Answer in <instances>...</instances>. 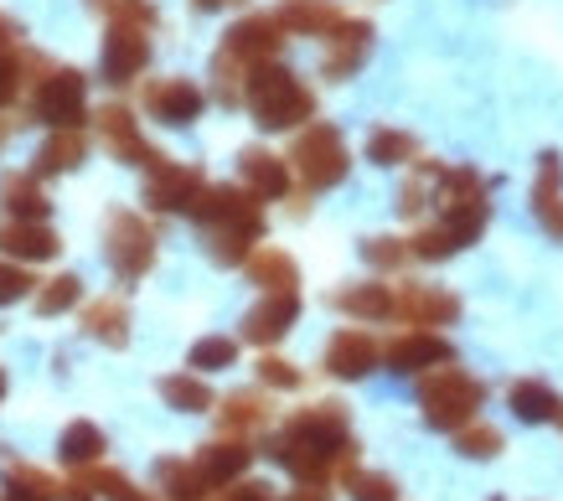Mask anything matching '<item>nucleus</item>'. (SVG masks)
<instances>
[{
    "mask_svg": "<svg viewBox=\"0 0 563 501\" xmlns=\"http://www.w3.org/2000/svg\"><path fill=\"white\" fill-rule=\"evenodd\" d=\"M419 403H424V424L429 430H461L471 419H481L486 409V382L471 378L465 367H429V378L419 382Z\"/></svg>",
    "mask_w": 563,
    "mask_h": 501,
    "instance_id": "7ed1b4c3",
    "label": "nucleus"
},
{
    "mask_svg": "<svg viewBox=\"0 0 563 501\" xmlns=\"http://www.w3.org/2000/svg\"><path fill=\"white\" fill-rule=\"evenodd\" d=\"M325 36H331V47H325L321 73L331 84H346V78L367 63V53H373V21H346L342 16Z\"/></svg>",
    "mask_w": 563,
    "mask_h": 501,
    "instance_id": "9d476101",
    "label": "nucleus"
},
{
    "mask_svg": "<svg viewBox=\"0 0 563 501\" xmlns=\"http://www.w3.org/2000/svg\"><path fill=\"white\" fill-rule=\"evenodd\" d=\"M207 233V254H212V264H243L249 254H254V243L264 238V233H254V227H202Z\"/></svg>",
    "mask_w": 563,
    "mask_h": 501,
    "instance_id": "2f4dec72",
    "label": "nucleus"
},
{
    "mask_svg": "<svg viewBox=\"0 0 563 501\" xmlns=\"http://www.w3.org/2000/svg\"><path fill=\"white\" fill-rule=\"evenodd\" d=\"M222 424L233 434H243V430H264L269 424V398L264 393H254V388H243V393H228L222 398Z\"/></svg>",
    "mask_w": 563,
    "mask_h": 501,
    "instance_id": "7c9ffc66",
    "label": "nucleus"
},
{
    "mask_svg": "<svg viewBox=\"0 0 563 501\" xmlns=\"http://www.w3.org/2000/svg\"><path fill=\"white\" fill-rule=\"evenodd\" d=\"M559 197H563V156H553V151H548V156L538 160V181H532V212L543 218Z\"/></svg>",
    "mask_w": 563,
    "mask_h": 501,
    "instance_id": "58836bf2",
    "label": "nucleus"
},
{
    "mask_svg": "<svg viewBox=\"0 0 563 501\" xmlns=\"http://www.w3.org/2000/svg\"><path fill=\"white\" fill-rule=\"evenodd\" d=\"M57 501H99L93 497V486L78 476V481H68V486H57Z\"/></svg>",
    "mask_w": 563,
    "mask_h": 501,
    "instance_id": "603ef678",
    "label": "nucleus"
},
{
    "mask_svg": "<svg viewBox=\"0 0 563 501\" xmlns=\"http://www.w3.org/2000/svg\"><path fill=\"white\" fill-rule=\"evenodd\" d=\"M84 331L103 346H130V305L120 294H103L84 311Z\"/></svg>",
    "mask_w": 563,
    "mask_h": 501,
    "instance_id": "b1692460",
    "label": "nucleus"
},
{
    "mask_svg": "<svg viewBox=\"0 0 563 501\" xmlns=\"http://www.w3.org/2000/svg\"><path fill=\"white\" fill-rule=\"evenodd\" d=\"M274 21L290 36H325L342 21V5H336V0H285V5L274 11Z\"/></svg>",
    "mask_w": 563,
    "mask_h": 501,
    "instance_id": "5701e85b",
    "label": "nucleus"
},
{
    "mask_svg": "<svg viewBox=\"0 0 563 501\" xmlns=\"http://www.w3.org/2000/svg\"><path fill=\"white\" fill-rule=\"evenodd\" d=\"M367 160H373V166H409V160H419V140H413L409 130L383 124V130L367 135Z\"/></svg>",
    "mask_w": 563,
    "mask_h": 501,
    "instance_id": "c756f323",
    "label": "nucleus"
},
{
    "mask_svg": "<svg viewBox=\"0 0 563 501\" xmlns=\"http://www.w3.org/2000/svg\"><path fill=\"white\" fill-rule=\"evenodd\" d=\"M233 363H239V342L233 336H202L187 357L191 372H222V367H233Z\"/></svg>",
    "mask_w": 563,
    "mask_h": 501,
    "instance_id": "e433bc0d",
    "label": "nucleus"
},
{
    "mask_svg": "<svg viewBox=\"0 0 563 501\" xmlns=\"http://www.w3.org/2000/svg\"><path fill=\"white\" fill-rule=\"evenodd\" d=\"M507 398H512V414L522 419V424H559V414H563V398L538 378L512 382V393Z\"/></svg>",
    "mask_w": 563,
    "mask_h": 501,
    "instance_id": "a878e982",
    "label": "nucleus"
},
{
    "mask_svg": "<svg viewBox=\"0 0 563 501\" xmlns=\"http://www.w3.org/2000/svg\"><path fill=\"white\" fill-rule=\"evenodd\" d=\"M440 223L450 227V238L461 243H476L492 223V187L481 181L471 166H450L440 171Z\"/></svg>",
    "mask_w": 563,
    "mask_h": 501,
    "instance_id": "20e7f679",
    "label": "nucleus"
},
{
    "mask_svg": "<svg viewBox=\"0 0 563 501\" xmlns=\"http://www.w3.org/2000/svg\"><path fill=\"white\" fill-rule=\"evenodd\" d=\"M21 21H11L5 11H0V53H21Z\"/></svg>",
    "mask_w": 563,
    "mask_h": 501,
    "instance_id": "8fccbe9b",
    "label": "nucleus"
},
{
    "mask_svg": "<svg viewBox=\"0 0 563 501\" xmlns=\"http://www.w3.org/2000/svg\"><path fill=\"white\" fill-rule=\"evenodd\" d=\"M346 491H352V501H398L393 476H377V470H352V476H346Z\"/></svg>",
    "mask_w": 563,
    "mask_h": 501,
    "instance_id": "37998d69",
    "label": "nucleus"
},
{
    "mask_svg": "<svg viewBox=\"0 0 563 501\" xmlns=\"http://www.w3.org/2000/svg\"><path fill=\"white\" fill-rule=\"evenodd\" d=\"M47 191L36 171H5L0 176V212L21 218V223H47Z\"/></svg>",
    "mask_w": 563,
    "mask_h": 501,
    "instance_id": "412c9836",
    "label": "nucleus"
},
{
    "mask_svg": "<svg viewBox=\"0 0 563 501\" xmlns=\"http://www.w3.org/2000/svg\"><path fill=\"white\" fill-rule=\"evenodd\" d=\"M32 114L52 130H78L88 120V84L84 73L73 68H47L36 78V93H32Z\"/></svg>",
    "mask_w": 563,
    "mask_h": 501,
    "instance_id": "0eeeda50",
    "label": "nucleus"
},
{
    "mask_svg": "<svg viewBox=\"0 0 563 501\" xmlns=\"http://www.w3.org/2000/svg\"><path fill=\"white\" fill-rule=\"evenodd\" d=\"M145 109L161 124H191L202 120L207 93L191 78H155V84H145Z\"/></svg>",
    "mask_w": 563,
    "mask_h": 501,
    "instance_id": "9b49d317",
    "label": "nucleus"
},
{
    "mask_svg": "<svg viewBox=\"0 0 563 501\" xmlns=\"http://www.w3.org/2000/svg\"><path fill=\"white\" fill-rule=\"evenodd\" d=\"M279 47H285V26H279L274 16H243L239 26H228V42H222V53H233L243 68L274 63Z\"/></svg>",
    "mask_w": 563,
    "mask_h": 501,
    "instance_id": "2eb2a0df",
    "label": "nucleus"
},
{
    "mask_svg": "<svg viewBox=\"0 0 563 501\" xmlns=\"http://www.w3.org/2000/svg\"><path fill=\"white\" fill-rule=\"evenodd\" d=\"M362 259L373 269H404L409 264V243L404 238H367L362 243Z\"/></svg>",
    "mask_w": 563,
    "mask_h": 501,
    "instance_id": "c03bdc74",
    "label": "nucleus"
},
{
    "mask_svg": "<svg viewBox=\"0 0 563 501\" xmlns=\"http://www.w3.org/2000/svg\"><path fill=\"white\" fill-rule=\"evenodd\" d=\"M78 300H84V279L57 275V279H47V285L36 290V315H63V311H73Z\"/></svg>",
    "mask_w": 563,
    "mask_h": 501,
    "instance_id": "c9c22d12",
    "label": "nucleus"
},
{
    "mask_svg": "<svg viewBox=\"0 0 563 501\" xmlns=\"http://www.w3.org/2000/svg\"><path fill=\"white\" fill-rule=\"evenodd\" d=\"M239 171H243V187L254 191L258 202H279V197L290 191V160L274 156V151L249 145V151L239 156Z\"/></svg>",
    "mask_w": 563,
    "mask_h": 501,
    "instance_id": "aec40b11",
    "label": "nucleus"
},
{
    "mask_svg": "<svg viewBox=\"0 0 563 501\" xmlns=\"http://www.w3.org/2000/svg\"><path fill=\"white\" fill-rule=\"evenodd\" d=\"M285 501H331V486H325V481H300Z\"/></svg>",
    "mask_w": 563,
    "mask_h": 501,
    "instance_id": "3c124183",
    "label": "nucleus"
},
{
    "mask_svg": "<svg viewBox=\"0 0 563 501\" xmlns=\"http://www.w3.org/2000/svg\"><path fill=\"white\" fill-rule=\"evenodd\" d=\"M559 424H563V414H559Z\"/></svg>",
    "mask_w": 563,
    "mask_h": 501,
    "instance_id": "4d7b16f0",
    "label": "nucleus"
},
{
    "mask_svg": "<svg viewBox=\"0 0 563 501\" xmlns=\"http://www.w3.org/2000/svg\"><path fill=\"white\" fill-rule=\"evenodd\" d=\"M243 104L254 109V120L264 124V130H295V124L316 120V93H310L290 68H279V63H258V68H249Z\"/></svg>",
    "mask_w": 563,
    "mask_h": 501,
    "instance_id": "f03ea898",
    "label": "nucleus"
},
{
    "mask_svg": "<svg viewBox=\"0 0 563 501\" xmlns=\"http://www.w3.org/2000/svg\"><path fill=\"white\" fill-rule=\"evenodd\" d=\"M84 481L93 486V497H103V501H155L151 491H140L130 476H120V470H88L84 466Z\"/></svg>",
    "mask_w": 563,
    "mask_h": 501,
    "instance_id": "ea45409f",
    "label": "nucleus"
},
{
    "mask_svg": "<svg viewBox=\"0 0 563 501\" xmlns=\"http://www.w3.org/2000/svg\"><path fill=\"white\" fill-rule=\"evenodd\" d=\"M501 430H492V424H481V419H471V424H461L455 430V449L461 455H471V460H492V455H501Z\"/></svg>",
    "mask_w": 563,
    "mask_h": 501,
    "instance_id": "4c0bfd02",
    "label": "nucleus"
},
{
    "mask_svg": "<svg viewBox=\"0 0 563 501\" xmlns=\"http://www.w3.org/2000/svg\"><path fill=\"white\" fill-rule=\"evenodd\" d=\"M290 166L306 191H325V187H336V181H346L352 156H346L342 130H336V124H310V130H300V140H295V151H290Z\"/></svg>",
    "mask_w": 563,
    "mask_h": 501,
    "instance_id": "39448f33",
    "label": "nucleus"
},
{
    "mask_svg": "<svg viewBox=\"0 0 563 501\" xmlns=\"http://www.w3.org/2000/svg\"><path fill=\"white\" fill-rule=\"evenodd\" d=\"M151 63V36L140 32V26H109L103 36V84L124 88L130 78H140Z\"/></svg>",
    "mask_w": 563,
    "mask_h": 501,
    "instance_id": "4468645a",
    "label": "nucleus"
},
{
    "mask_svg": "<svg viewBox=\"0 0 563 501\" xmlns=\"http://www.w3.org/2000/svg\"><path fill=\"white\" fill-rule=\"evenodd\" d=\"M331 305L346 311V315H357V321H388L393 315V290L388 285H352V290L331 294Z\"/></svg>",
    "mask_w": 563,
    "mask_h": 501,
    "instance_id": "c85d7f7f",
    "label": "nucleus"
},
{
    "mask_svg": "<svg viewBox=\"0 0 563 501\" xmlns=\"http://www.w3.org/2000/svg\"><path fill=\"white\" fill-rule=\"evenodd\" d=\"M0 398H5V372H0Z\"/></svg>",
    "mask_w": 563,
    "mask_h": 501,
    "instance_id": "6e6d98bb",
    "label": "nucleus"
},
{
    "mask_svg": "<svg viewBox=\"0 0 563 501\" xmlns=\"http://www.w3.org/2000/svg\"><path fill=\"white\" fill-rule=\"evenodd\" d=\"M249 460H254V449L243 445V439H207L202 449H197V476H202L212 491L218 486H228V481H239L243 470H249Z\"/></svg>",
    "mask_w": 563,
    "mask_h": 501,
    "instance_id": "4be33fe9",
    "label": "nucleus"
},
{
    "mask_svg": "<svg viewBox=\"0 0 563 501\" xmlns=\"http://www.w3.org/2000/svg\"><path fill=\"white\" fill-rule=\"evenodd\" d=\"M191 218L202 227H254V233H264V208L249 187H202L191 202Z\"/></svg>",
    "mask_w": 563,
    "mask_h": 501,
    "instance_id": "6e6552de",
    "label": "nucleus"
},
{
    "mask_svg": "<svg viewBox=\"0 0 563 501\" xmlns=\"http://www.w3.org/2000/svg\"><path fill=\"white\" fill-rule=\"evenodd\" d=\"M32 290H36V279L26 275V264L0 259V305H16V300H26Z\"/></svg>",
    "mask_w": 563,
    "mask_h": 501,
    "instance_id": "a18cd8bd",
    "label": "nucleus"
},
{
    "mask_svg": "<svg viewBox=\"0 0 563 501\" xmlns=\"http://www.w3.org/2000/svg\"><path fill=\"white\" fill-rule=\"evenodd\" d=\"M218 501H274V491L264 481H239V486L228 481V491H222Z\"/></svg>",
    "mask_w": 563,
    "mask_h": 501,
    "instance_id": "09e8293b",
    "label": "nucleus"
},
{
    "mask_svg": "<svg viewBox=\"0 0 563 501\" xmlns=\"http://www.w3.org/2000/svg\"><path fill=\"white\" fill-rule=\"evenodd\" d=\"M161 398L172 403L176 414H207V409H212V388H207L197 372H176V378H161Z\"/></svg>",
    "mask_w": 563,
    "mask_h": 501,
    "instance_id": "473e14b6",
    "label": "nucleus"
},
{
    "mask_svg": "<svg viewBox=\"0 0 563 501\" xmlns=\"http://www.w3.org/2000/svg\"><path fill=\"white\" fill-rule=\"evenodd\" d=\"M377 357H383V346L367 336V331H336L331 336V346H325V372L331 378H346V382H357V378H367L377 367Z\"/></svg>",
    "mask_w": 563,
    "mask_h": 501,
    "instance_id": "f3484780",
    "label": "nucleus"
},
{
    "mask_svg": "<svg viewBox=\"0 0 563 501\" xmlns=\"http://www.w3.org/2000/svg\"><path fill=\"white\" fill-rule=\"evenodd\" d=\"M57 248H63V238H57L47 223H21V218H5V223H0V259L36 264V259H52Z\"/></svg>",
    "mask_w": 563,
    "mask_h": 501,
    "instance_id": "6ab92c4d",
    "label": "nucleus"
},
{
    "mask_svg": "<svg viewBox=\"0 0 563 501\" xmlns=\"http://www.w3.org/2000/svg\"><path fill=\"white\" fill-rule=\"evenodd\" d=\"M99 135H103V145H109V151L124 160V166H145V171H151V166H161V160H166V156H161V151L151 145V140L140 135L135 114H130L124 104L99 109Z\"/></svg>",
    "mask_w": 563,
    "mask_h": 501,
    "instance_id": "1a4fd4ad",
    "label": "nucleus"
},
{
    "mask_svg": "<svg viewBox=\"0 0 563 501\" xmlns=\"http://www.w3.org/2000/svg\"><path fill=\"white\" fill-rule=\"evenodd\" d=\"M88 156V140L84 130H52L36 151V176H63V171H78Z\"/></svg>",
    "mask_w": 563,
    "mask_h": 501,
    "instance_id": "393cba45",
    "label": "nucleus"
},
{
    "mask_svg": "<svg viewBox=\"0 0 563 501\" xmlns=\"http://www.w3.org/2000/svg\"><path fill=\"white\" fill-rule=\"evenodd\" d=\"M243 84H249V68H243L233 53H218L212 57V93H218V104H243Z\"/></svg>",
    "mask_w": 563,
    "mask_h": 501,
    "instance_id": "f704fd0d",
    "label": "nucleus"
},
{
    "mask_svg": "<svg viewBox=\"0 0 563 501\" xmlns=\"http://www.w3.org/2000/svg\"><path fill=\"white\" fill-rule=\"evenodd\" d=\"M103 449H109V439H103V430H99V424H88V419L68 424V430H63V439H57V455H63V466H73V470L99 466Z\"/></svg>",
    "mask_w": 563,
    "mask_h": 501,
    "instance_id": "cd10ccee",
    "label": "nucleus"
},
{
    "mask_svg": "<svg viewBox=\"0 0 563 501\" xmlns=\"http://www.w3.org/2000/svg\"><path fill=\"white\" fill-rule=\"evenodd\" d=\"M202 171L197 166H176V160H161L151 166V181H145V202L155 212H191L197 191H202Z\"/></svg>",
    "mask_w": 563,
    "mask_h": 501,
    "instance_id": "f8f14e48",
    "label": "nucleus"
},
{
    "mask_svg": "<svg viewBox=\"0 0 563 501\" xmlns=\"http://www.w3.org/2000/svg\"><path fill=\"white\" fill-rule=\"evenodd\" d=\"M21 73H26V53H0V109L21 93Z\"/></svg>",
    "mask_w": 563,
    "mask_h": 501,
    "instance_id": "49530a36",
    "label": "nucleus"
},
{
    "mask_svg": "<svg viewBox=\"0 0 563 501\" xmlns=\"http://www.w3.org/2000/svg\"><path fill=\"white\" fill-rule=\"evenodd\" d=\"M197 5H202V11H218V5H228V0H197Z\"/></svg>",
    "mask_w": 563,
    "mask_h": 501,
    "instance_id": "5fc2aeb1",
    "label": "nucleus"
},
{
    "mask_svg": "<svg viewBox=\"0 0 563 501\" xmlns=\"http://www.w3.org/2000/svg\"><path fill=\"white\" fill-rule=\"evenodd\" d=\"M243 269H249V279H254L258 290H295L300 285V269H295V259L285 254V248H254L249 259H243Z\"/></svg>",
    "mask_w": 563,
    "mask_h": 501,
    "instance_id": "bb28decb",
    "label": "nucleus"
},
{
    "mask_svg": "<svg viewBox=\"0 0 563 501\" xmlns=\"http://www.w3.org/2000/svg\"><path fill=\"white\" fill-rule=\"evenodd\" d=\"M274 466H285L295 481H331V476H352L357 470V439L346 430L342 403H310L264 445Z\"/></svg>",
    "mask_w": 563,
    "mask_h": 501,
    "instance_id": "f257e3e1",
    "label": "nucleus"
},
{
    "mask_svg": "<svg viewBox=\"0 0 563 501\" xmlns=\"http://www.w3.org/2000/svg\"><path fill=\"white\" fill-rule=\"evenodd\" d=\"M538 223H543V227H548V233H553V238H559V243H563V197H559V202H553V208H548V212H543V218H538Z\"/></svg>",
    "mask_w": 563,
    "mask_h": 501,
    "instance_id": "864d4df0",
    "label": "nucleus"
},
{
    "mask_svg": "<svg viewBox=\"0 0 563 501\" xmlns=\"http://www.w3.org/2000/svg\"><path fill=\"white\" fill-rule=\"evenodd\" d=\"M155 476H161L166 501H207V491H212V486L197 476V466H187V460H161Z\"/></svg>",
    "mask_w": 563,
    "mask_h": 501,
    "instance_id": "72a5a7b5",
    "label": "nucleus"
},
{
    "mask_svg": "<svg viewBox=\"0 0 563 501\" xmlns=\"http://www.w3.org/2000/svg\"><path fill=\"white\" fill-rule=\"evenodd\" d=\"M295 321H300V294L295 290H264V300L243 315V336H249L254 346H274Z\"/></svg>",
    "mask_w": 563,
    "mask_h": 501,
    "instance_id": "dca6fc26",
    "label": "nucleus"
},
{
    "mask_svg": "<svg viewBox=\"0 0 563 501\" xmlns=\"http://www.w3.org/2000/svg\"><path fill=\"white\" fill-rule=\"evenodd\" d=\"M103 259H109L114 279H124V285L145 279V275H151V264H155V233H151V223H145L140 212H130V208L109 212V227H103Z\"/></svg>",
    "mask_w": 563,
    "mask_h": 501,
    "instance_id": "423d86ee",
    "label": "nucleus"
},
{
    "mask_svg": "<svg viewBox=\"0 0 563 501\" xmlns=\"http://www.w3.org/2000/svg\"><path fill=\"white\" fill-rule=\"evenodd\" d=\"M99 11L109 16V26H140V32L155 26V5L145 0H99Z\"/></svg>",
    "mask_w": 563,
    "mask_h": 501,
    "instance_id": "79ce46f5",
    "label": "nucleus"
},
{
    "mask_svg": "<svg viewBox=\"0 0 563 501\" xmlns=\"http://www.w3.org/2000/svg\"><path fill=\"white\" fill-rule=\"evenodd\" d=\"M383 357H388L393 372H429V367H440V363H455V346L444 342L440 331H409V336L388 342Z\"/></svg>",
    "mask_w": 563,
    "mask_h": 501,
    "instance_id": "a211bd4d",
    "label": "nucleus"
},
{
    "mask_svg": "<svg viewBox=\"0 0 563 501\" xmlns=\"http://www.w3.org/2000/svg\"><path fill=\"white\" fill-rule=\"evenodd\" d=\"M450 254H461V243L450 238V227L434 223V227H419L409 238V259H424V264H440L450 259Z\"/></svg>",
    "mask_w": 563,
    "mask_h": 501,
    "instance_id": "a19ab883",
    "label": "nucleus"
},
{
    "mask_svg": "<svg viewBox=\"0 0 563 501\" xmlns=\"http://www.w3.org/2000/svg\"><path fill=\"white\" fill-rule=\"evenodd\" d=\"M258 382L264 388H300V367L285 363V357H264L258 363Z\"/></svg>",
    "mask_w": 563,
    "mask_h": 501,
    "instance_id": "de8ad7c7",
    "label": "nucleus"
},
{
    "mask_svg": "<svg viewBox=\"0 0 563 501\" xmlns=\"http://www.w3.org/2000/svg\"><path fill=\"white\" fill-rule=\"evenodd\" d=\"M393 315H404L409 326H455L461 321V300L440 285H404V294H393Z\"/></svg>",
    "mask_w": 563,
    "mask_h": 501,
    "instance_id": "ddd939ff",
    "label": "nucleus"
}]
</instances>
